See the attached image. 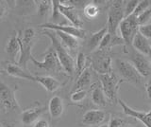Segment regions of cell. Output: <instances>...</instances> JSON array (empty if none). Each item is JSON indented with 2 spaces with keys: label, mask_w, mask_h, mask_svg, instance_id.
Wrapping results in <instances>:
<instances>
[{
  "label": "cell",
  "mask_w": 151,
  "mask_h": 127,
  "mask_svg": "<svg viewBox=\"0 0 151 127\" xmlns=\"http://www.w3.org/2000/svg\"><path fill=\"white\" fill-rule=\"evenodd\" d=\"M42 34L47 36L51 40L52 49L55 50L57 57H58L64 72L70 75V76H72L76 71V63L74 61V58L72 57V55L67 51V49L61 44L60 40L58 38V36H57L54 30H45Z\"/></svg>",
  "instance_id": "cell-1"
},
{
  "label": "cell",
  "mask_w": 151,
  "mask_h": 127,
  "mask_svg": "<svg viewBox=\"0 0 151 127\" xmlns=\"http://www.w3.org/2000/svg\"><path fill=\"white\" fill-rule=\"evenodd\" d=\"M36 32L33 28H27L23 31L18 32V38L20 42V55L17 61V64L24 69H27V63L31 61L33 56L31 54L32 46L34 45Z\"/></svg>",
  "instance_id": "cell-2"
},
{
  "label": "cell",
  "mask_w": 151,
  "mask_h": 127,
  "mask_svg": "<svg viewBox=\"0 0 151 127\" xmlns=\"http://www.w3.org/2000/svg\"><path fill=\"white\" fill-rule=\"evenodd\" d=\"M125 1H117L111 2L110 8L108 11V20H107V27H108V31L111 36H116L117 35V29L119 28L121 22L125 19V12H124V8H125Z\"/></svg>",
  "instance_id": "cell-3"
},
{
  "label": "cell",
  "mask_w": 151,
  "mask_h": 127,
  "mask_svg": "<svg viewBox=\"0 0 151 127\" xmlns=\"http://www.w3.org/2000/svg\"><path fill=\"white\" fill-rule=\"evenodd\" d=\"M99 80L101 83V87L105 93L109 101L114 102L117 100L118 90H119L120 84L125 82L123 79H119L112 72L108 74L99 75Z\"/></svg>",
  "instance_id": "cell-4"
},
{
  "label": "cell",
  "mask_w": 151,
  "mask_h": 127,
  "mask_svg": "<svg viewBox=\"0 0 151 127\" xmlns=\"http://www.w3.org/2000/svg\"><path fill=\"white\" fill-rule=\"evenodd\" d=\"M115 65L118 72H119V74L121 75V77L124 81L136 84V86L141 83L143 77L137 71V69L134 67V65L131 63L127 62L126 60L116 59Z\"/></svg>",
  "instance_id": "cell-5"
},
{
  "label": "cell",
  "mask_w": 151,
  "mask_h": 127,
  "mask_svg": "<svg viewBox=\"0 0 151 127\" xmlns=\"http://www.w3.org/2000/svg\"><path fill=\"white\" fill-rule=\"evenodd\" d=\"M0 105L5 112L20 109V105L16 99L15 90L3 82H0Z\"/></svg>",
  "instance_id": "cell-6"
},
{
  "label": "cell",
  "mask_w": 151,
  "mask_h": 127,
  "mask_svg": "<svg viewBox=\"0 0 151 127\" xmlns=\"http://www.w3.org/2000/svg\"><path fill=\"white\" fill-rule=\"evenodd\" d=\"M139 24L137 21V17L135 15H130L129 17H126L124 20L121 22L119 26L121 38L124 41V43L132 46V42H133L136 34L139 32Z\"/></svg>",
  "instance_id": "cell-7"
},
{
  "label": "cell",
  "mask_w": 151,
  "mask_h": 127,
  "mask_svg": "<svg viewBox=\"0 0 151 127\" xmlns=\"http://www.w3.org/2000/svg\"><path fill=\"white\" fill-rule=\"evenodd\" d=\"M33 65H35L37 67L45 69L48 72H60L64 71L63 67L60 63V61L57 57V54L53 49H50L45 55V59L42 61H38L34 57L31 59Z\"/></svg>",
  "instance_id": "cell-8"
},
{
  "label": "cell",
  "mask_w": 151,
  "mask_h": 127,
  "mask_svg": "<svg viewBox=\"0 0 151 127\" xmlns=\"http://www.w3.org/2000/svg\"><path fill=\"white\" fill-rule=\"evenodd\" d=\"M130 63L142 77H148L151 75V62L147 59V56L138 52L134 49L130 53Z\"/></svg>",
  "instance_id": "cell-9"
},
{
  "label": "cell",
  "mask_w": 151,
  "mask_h": 127,
  "mask_svg": "<svg viewBox=\"0 0 151 127\" xmlns=\"http://www.w3.org/2000/svg\"><path fill=\"white\" fill-rule=\"evenodd\" d=\"M59 11L60 13L64 18H66L72 26L78 28V29H82L83 27V20L81 16H80L78 11L76 9L74 5L71 4H65V2H60L59 5Z\"/></svg>",
  "instance_id": "cell-10"
},
{
  "label": "cell",
  "mask_w": 151,
  "mask_h": 127,
  "mask_svg": "<svg viewBox=\"0 0 151 127\" xmlns=\"http://www.w3.org/2000/svg\"><path fill=\"white\" fill-rule=\"evenodd\" d=\"M42 29L51 30L55 31H61L63 33L72 35L78 39H83L86 35V31L83 29H78L72 25H61V24H53V23H45L40 26Z\"/></svg>",
  "instance_id": "cell-11"
},
{
  "label": "cell",
  "mask_w": 151,
  "mask_h": 127,
  "mask_svg": "<svg viewBox=\"0 0 151 127\" xmlns=\"http://www.w3.org/2000/svg\"><path fill=\"white\" fill-rule=\"evenodd\" d=\"M110 115L104 110L100 109H92L87 111L83 115L82 118V124L88 127L99 126L104 124V122L109 119Z\"/></svg>",
  "instance_id": "cell-12"
},
{
  "label": "cell",
  "mask_w": 151,
  "mask_h": 127,
  "mask_svg": "<svg viewBox=\"0 0 151 127\" xmlns=\"http://www.w3.org/2000/svg\"><path fill=\"white\" fill-rule=\"evenodd\" d=\"M118 102H119L120 106L122 107L123 111H124V113L127 116L138 120L145 127H151V108L148 112H144V111H139V110L133 109V108L129 106L124 101L120 100V99L118 100Z\"/></svg>",
  "instance_id": "cell-13"
},
{
  "label": "cell",
  "mask_w": 151,
  "mask_h": 127,
  "mask_svg": "<svg viewBox=\"0 0 151 127\" xmlns=\"http://www.w3.org/2000/svg\"><path fill=\"white\" fill-rule=\"evenodd\" d=\"M92 67L99 75L111 73V58L109 55H96L92 61Z\"/></svg>",
  "instance_id": "cell-14"
},
{
  "label": "cell",
  "mask_w": 151,
  "mask_h": 127,
  "mask_svg": "<svg viewBox=\"0 0 151 127\" xmlns=\"http://www.w3.org/2000/svg\"><path fill=\"white\" fill-rule=\"evenodd\" d=\"M20 42L18 38V32H15L14 34L11 35V37L8 39V42L5 46V52L8 55V57L11 61V63H15V61L19 55H20Z\"/></svg>",
  "instance_id": "cell-15"
},
{
  "label": "cell",
  "mask_w": 151,
  "mask_h": 127,
  "mask_svg": "<svg viewBox=\"0 0 151 127\" xmlns=\"http://www.w3.org/2000/svg\"><path fill=\"white\" fill-rule=\"evenodd\" d=\"M45 108L41 105L32 106L22 112V122L25 125L34 124L37 120H40V117L44 114Z\"/></svg>",
  "instance_id": "cell-16"
},
{
  "label": "cell",
  "mask_w": 151,
  "mask_h": 127,
  "mask_svg": "<svg viewBox=\"0 0 151 127\" xmlns=\"http://www.w3.org/2000/svg\"><path fill=\"white\" fill-rule=\"evenodd\" d=\"M6 72L8 73V75L14 78H19V79L35 82V76H33L28 70H26L23 67H21L17 63H11V62L8 63L6 67Z\"/></svg>",
  "instance_id": "cell-17"
},
{
  "label": "cell",
  "mask_w": 151,
  "mask_h": 127,
  "mask_svg": "<svg viewBox=\"0 0 151 127\" xmlns=\"http://www.w3.org/2000/svg\"><path fill=\"white\" fill-rule=\"evenodd\" d=\"M132 48L138 52L151 57V42L149 39L142 35L140 32L136 34L133 42H132Z\"/></svg>",
  "instance_id": "cell-18"
},
{
  "label": "cell",
  "mask_w": 151,
  "mask_h": 127,
  "mask_svg": "<svg viewBox=\"0 0 151 127\" xmlns=\"http://www.w3.org/2000/svg\"><path fill=\"white\" fill-rule=\"evenodd\" d=\"M48 112L52 119H59L64 112V102L60 96H53L48 102Z\"/></svg>",
  "instance_id": "cell-19"
},
{
  "label": "cell",
  "mask_w": 151,
  "mask_h": 127,
  "mask_svg": "<svg viewBox=\"0 0 151 127\" xmlns=\"http://www.w3.org/2000/svg\"><path fill=\"white\" fill-rule=\"evenodd\" d=\"M35 82L39 83L47 92L53 93L61 86V83L52 76H35Z\"/></svg>",
  "instance_id": "cell-20"
},
{
  "label": "cell",
  "mask_w": 151,
  "mask_h": 127,
  "mask_svg": "<svg viewBox=\"0 0 151 127\" xmlns=\"http://www.w3.org/2000/svg\"><path fill=\"white\" fill-rule=\"evenodd\" d=\"M108 27L107 25L104 26L102 29H100L99 30H97L96 32H94V33H92V35L89 37L88 39V43H87V46H88V49L90 51H93L96 50V49L99 48V46H100L101 42L104 38V36H105L107 33H108Z\"/></svg>",
  "instance_id": "cell-21"
},
{
  "label": "cell",
  "mask_w": 151,
  "mask_h": 127,
  "mask_svg": "<svg viewBox=\"0 0 151 127\" xmlns=\"http://www.w3.org/2000/svg\"><path fill=\"white\" fill-rule=\"evenodd\" d=\"M55 31V30H54ZM58 38L60 40L61 44H63L66 49H70V50H74L78 48V39L76 38V37L63 33L61 31H55Z\"/></svg>",
  "instance_id": "cell-22"
},
{
  "label": "cell",
  "mask_w": 151,
  "mask_h": 127,
  "mask_svg": "<svg viewBox=\"0 0 151 127\" xmlns=\"http://www.w3.org/2000/svg\"><path fill=\"white\" fill-rule=\"evenodd\" d=\"M108 98L106 97L102 87L96 86L92 91V102L97 106L105 107L108 105Z\"/></svg>",
  "instance_id": "cell-23"
},
{
  "label": "cell",
  "mask_w": 151,
  "mask_h": 127,
  "mask_svg": "<svg viewBox=\"0 0 151 127\" xmlns=\"http://www.w3.org/2000/svg\"><path fill=\"white\" fill-rule=\"evenodd\" d=\"M92 81V72L89 67H87L84 71L78 77L77 83H76L75 86L73 88V91L80 90V89H84V87L88 86L90 83Z\"/></svg>",
  "instance_id": "cell-24"
},
{
  "label": "cell",
  "mask_w": 151,
  "mask_h": 127,
  "mask_svg": "<svg viewBox=\"0 0 151 127\" xmlns=\"http://www.w3.org/2000/svg\"><path fill=\"white\" fill-rule=\"evenodd\" d=\"M37 12L41 17H47L50 13L52 15L53 5L52 1L49 0H42V1H37Z\"/></svg>",
  "instance_id": "cell-25"
},
{
  "label": "cell",
  "mask_w": 151,
  "mask_h": 127,
  "mask_svg": "<svg viewBox=\"0 0 151 127\" xmlns=\"http://www.w3.org/2000/svg\"><path fill=\"white\" fill-rule=\"evenodd\" d=\"M86 64H87L86 55L83 52H79L77 56V61H76V71H75V73L78 75V77L87 68Z\"/></svg>",
  "instance_id": "cell-26"
},
{
  "label": "cell",
  "mask_w": 151,
  "mask_h": 127,
  "mask_svg": "<svg viewBox=\"0 0 151 127\" xmlns=\"http://www.w3.org/2000/svg\"><path fill=\"white\" fill-rule=\"evenodd\" d=\"M99 12V8L93 3L87 4L84 8V15L89 19H93L96 18Z\"/></svg>",
  "instance_id": "cell-27"
},
{
  "label": "cell",
  "mask_w": 151,
  "mask_h": 127,
  "mask_svg": "<svg viewBox=\"0 0 151 127\" xmlns=\"http://www.w3.org/2000/svg\"><path fill=\"white\" fill-rule=\"evenodd\" d=\"M139 2L140 1H138V0H130V1H126L125 8H124L125 18L133 15L137 6H138Z\"/></svg>",
  "instance_id": "cell-28"
},
{
  "label": "cell",
  "mask_w": 151,
  "mask_h": 127,
  "mask_svg": "<svg viewBox=\"0 0 151 127\" xmlns=\"http://www.w3.org/2000/svg\"><path fill=\"white\" fill-rule=\"evenodd\" d=\"M137 21H138L140 27L149 24V22L151 21V7L137 17Z\"/></svg>",
  "instance_id": "cell-29"
},
{
  "label": "cell",
  "mask_w": 151,
  "mask_h": 127,
  "mask_svg": "<svg viewBox=\"0 0 151 127\" xmlns=\"http://www.w3.org/2000/svg\"><path fill=\"white\" fill-rule=\"evenodd\" d=\"M150 7H151V1H149V0H142V1L139 2L138 6H137L133 15L138 17L140 15H142V13H143L144 12H145Z\"/></svg>",
  "instance_id": "cell-30"
},
{
  "label": "cell",
  "mask_w": 151,
  "mask_h": 127,
  "mask_svg": "<svg viewBox=\"0 0 151 127\" xmlns=\"http://www.w3.org/2000/svg\"><path fill=\"white\" fill-rule=\"evenodd\" d=\"M87 96V91L85 89H80V90L73 91L71 94V101L74 102H80L85 100Z\"/></svg>",
  "instance_id": "cell-31"
},
{
  "label": "cell",
  "mask_w": 151,
  "mask_h": 127,
  "mask_svg": "<svg viewBox=\"0 0 151 127\" xmlns=\"http://www.w3.org/2000/svg\"><path fill=\"white\" fill-rule=\"evenodd\" d=\"M52 5H53V10H52V18H53V24H59V20L60 17L63 16L60 13L59 11V5H60V1H52Z\"/></svg>",
  "instance_id": "cell-32"
},
{
  "label": "cell",
  "mask_w": 151,
  "mask_h": 127,
  "mask_svg": "<svg viewBox=\"0 0 151 127\" xmlns=\"http://www.w3.org/2000/svg\"><path fill=\"white\" fill-rule=\"evenodd\" d=\"M125 125L126 121L119 117H112L109 123V127H125Z\"/></svg>",
  "instance_id": "cell-33"
},
{
  "label": "cell",
  "mask_w": 151,
  "mask_h": 127,
  "mask_svg": "<svg viewBox=\"0 0 151 127\" xmlns=\"http://www.w3.org/2000/svg\"><path fill=\"white\" fill-rule=\"evenodd\" d=\"M111 39H112V36L108 32V33L105 36H104V38H103V40L101 42L100 46H99L98 49L99 50H103V49H105L106 48L111 46Z\"/></svg>",
  "instance_id": "cell-34"
},
{
  "label": "cell",
  "mask_w": 151,
  "mask_h": 127,
  "mask_svg": "<svg viewBox=\"0 0 151 127\" xmlns=\"http://www.w3.org/2000/svg\"><path fill=\"white\" fill-rule=\"evenodd\" d=\"M139 32L145 38L151 39V23L145 26H141L139 28Z\"/></svg>",
  "instance_id": "cell-35"
},
{
  "label": "cell",
  "mask_w": 151,
  "mask_h": 127,
  "mask_svg": "<svg viewBox=\"0 0 151 127\" xmlns=\"http://www.w3.org/2000/svg\"><path fill=\"white\" fill-rule=\"evenodd\" d=\"M33 127H50V124L46 120L40 119L39 120H37L35 123L33 124Z\"/></svg>",
  "instance_id": "cell-36"
},
{
  "label": "cell",
  "mask_w": 151,
  "mask_h": 127,
  "mask_svg": "<svg viewBox=\"0 0 151 127\" xmlns=\"http://www.w3.org/2000/svg\"><path fill=\"white\" fill-rule=\"evenodd\" d=\"M145 90H146V94H147L149 101L151 102V78L148 79L147 82L145 83Z\"/></svg>",
  "instance_id": "cell-37"
},
{
  "label": "cell",
  "mask_w": 151,
  "mask_h": 127,
  "mask_svg": "<svg viewBox=\"0 0 151 127\" xmlns=\"http://www.w3.org/2000/svg\"><path fill=\"white\" fill-rule=\"evenodd\" d=\"M7 12V7L3 2H0V18H3Z\"/></svg>",
  "instance_id": "cell-38"
},
{
  "label": "cell",
  "mask_w": 151,
  "mask_h": 127,
  "mask_svg": "<svg viewBox=\"0 0 151 127\" xmlns=\"http://www.w3.org/2000/svg\"><path fill=\"white\" fill-rule=\"evenodd\" d=\"M3 127H18L15 123H5Z\"/></svg>",
  "instance_id": "cell-39"
},
{
  "label": "cell",
  "mask_w": 151,
  "mask_h": 127,
  "mask_svg": "<svg viewBox=\"0 0 151 127\" xmlns=\"http://www.w3.org/2000/svg\"><path fill=\"white\" fill-rule=\"evenodd\" d=\"M97 127H109V124H107V123H104V124H102V125H99V126H97Z\"/></svg>",
  "instance_id": "cell-40"
},
{
  "label": "cell",
  "mask_w": 151,
  "mask_h": 127,
  "mask_svg": "<svg viewBox=\"0 0 151 127\" xmlns=\"http://www.w3.org/2000/svg\"><path fill=\"white\" fill-rule=\"evenodd\" d=\"M150 62H151V60H150Z\"/></svg>",
  "instance_id": "cell-41"
}]
</instances>
